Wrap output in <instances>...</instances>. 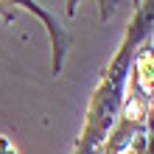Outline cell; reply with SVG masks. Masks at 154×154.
Returning a JSON list of instances; mask_svg holds the SVG:
<instances>
[{"mask_svg": "<svg viewBox=\"0 0 154 154\" xmlns=\"http://www.w3.org/2000/svg\"><path fill=\"white\" fill-rule=\"evenodd\" d=\"M0 154H17L14 143L8 140V137H3V134H0Z\"/></svg>", "mask_w": 154, "mask_h": 154, "instance_id": "obj_3", "label": "cell"}, {"mask_svg": "<svg viewBox=\"0 0 154 154\" xmlns=\"http://www.w3.org/2000/svg\"><path fill=\"white\" fill-rule=\"evenodd\" d=\"M0 3H8V6H11V3H14V6H25V8H28V11H34L37 17H42V20L48 23V28H51V34H53V42H56V25H53V20H51L48 14H42V11H39V6L34 3V0H0ZM56 51H59V45H56Z\"/></svg>", "mask_w": 154, "mask_h": 154, "instance_id": "obj_2", "label": "cell"}, {"mask_svg": "<svg viewBox=\"0 0 154 154\" xmlns=\"http://www.w3.org/2000/svg\"><path fill=\"white\" fill-rule=\"evenodd\" d=\"M149 118L146 121H123L115 134L106 140L104 154H149Z\"/></svg>", "mask_w": 154, "mask_h": 154, "instance_id": "obj_1", "label": "cell"}]
</instances>
